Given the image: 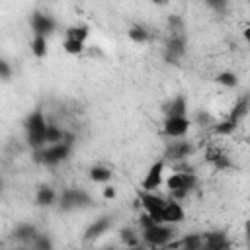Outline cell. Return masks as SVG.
<instances>
[{
	"instance_id": "cell-15",
	"label": "cell",
	"mask_w": 250,
	"mask_h": 250,
	"mask_svg": "<svg viewBox=\"0 0 250 250\" xmlns=\"http://www.w3.org/2000/svg\"><path fill=\"white\" fill-rule=\"evenodd\" d=\"M55 199H57V193H55V189L49 188V186H41V188L37 189V193H35V203L41 205V207L53 205Z\"/></svg>"
},
{
	"instance_id": "cell-10",
	"label": "cell",
	"mask_w": 250,
	"mask_h": 250,
	"mask_svg": "<svg viewBox=\"0 0 250 250\" xmlns=\"http://www.w3.org/2000/svg\"><path fill=\"white\" fill-rule=\"evenodd\" d=\"M186 217L184 213V207L180 205V201H166L164 207H162V213H160V219H162V225H178L182 223Z\"/></svg>"
},
{
	"instance_id": "cell-22",
	"label": "cell",
	"mask_w": 250,
	"mask_h": 250,
	"mask_svg": "<svg viewBox=\"0 0 250 250\" xmlns=\"http://www.w3.org/2000/svg\"><path fill=\"white\" fill-rule=\"evenodd\" d=\"M64 141V131H61L57 125H49L47 127V137H45V145H57Z\"/></svg>"
},
{
	"instance_id": "cell-18",
	"label": "cell",
	"mask_w": 250,
	"mask_h": 250,
	"mask_svg": "<svg viewBox=\"0 0 250 250\" xmlns=\"http://www.w3.org/2000/svg\"><path fill=\"white\" fill-rule=\"evenodd\" d=\"M47 49H49V43H47V37L43 35H33L31 39V53L35 59H43L47 55Z\"/></svg>"
},
{
	"instance_id": "cell-8",
	"label": "cell",
	"mask_w": 250,
	"mask_h": 250,
	"mask_svg": "<svg viewBox=\"0 0 250 250\" xmlns=\"http://www.w3.org/2000/svg\"><path fill=\"white\" fill-rule=\"evenodd\" d=\"M201 250H232L229 236L221 230L201 234Z\"/></svg>"
},
{
	"instance_id": "cell-14",
	"label": "cell",
	"mask_w": 250,
	"mask_h": 250,
	"mask_svg": "<svg viewBox=\"0 0 250 250\" xmlns=\"http://www.w3.org/2000/svg\"><path fill=\"white\" fill-rule=\"evenodd\" d=\"M164 111H166V117H186V111H188L186 98L184 96H176L170 104H166Z\"/></svg>"
},
{
	"instance_id": "cell-19",
	"label": "cell",
	"mask_w": 250,
	"mask_h": 250,
	"mask_svg": "<svg viewBox=\"0 0 250 250\" xmlns=\"http://www.w3.org/2000/svg\"><path fill=\"white\" fill-rule=\"evenodd\" d=\"M246 113H248V98H240V100L234 104V107H232L229 119L234 121V123H238V119H242Z\"/></svg>"
},
{
	"instance_id": "cell-29",
	"label": "cell",
	"mask_w": 250,
	"mask_h": 250,
	"mask_svg": "<svg viewBox=\"0 0 250 250\" xmlns=\"http://www.w3.org/2000/svg\"><path fill=\"white\" fill-rule=\"evenodd\" d=\"M102 195H104V199H115L117 191H115V188H113V186H105V188H104V191H102Z\"/></svg>"
},
{
	"instance_id": "cell-13",
	"label": "cell",
	"mask_w": 250,
	"mask_h": 250,
	"mask_svg": "<svg viewBox=\"0 0 250 250\" xmlns=\"http://www.w3.org/2000/svg\"><path fill=\"white\" fill-rule=\"evenodd\" d=\"M111 227V221H109V217H100L98 221H94L88 229H86V232H84V238L86 240H92V238H98V236H102L107 229Z\"/></svg>"
},
{
	"instance_id": "cell-6",
	"label": "cell",
	"mask_w": 250,
	"mask_h": 250,
	"mask_svg": "<svg viewBox=\"0 0 250 250\" xmlns=\"http://www.w3.org/2000/svg\"><path fill=\"white\" fill-rule=\"evenodd\" d=\"M92 199L90 195L84 191V189H78V188H68L61 193V209L64 211H70V209H78V207H86L90 205Z\"/></svg>"
},
{
	"instance_id": "cell-2",
	"label": "cell",
	"mask_w": 250,
	"mask_h": 250,
	"mask_svg": "<svg viewBox=\"0 0 250 250\" xmlns=\"http://www.w3.org/2000/svg\"><path fill=\"white\" fill-rule=\"evenodd\" d=\"M47 127L49 123L45 121V115L41 109H35L33 113H29V117L25 119V131H27V143L33 148H43L45 146V137H47Z\"/></svg>"
},
{
	"instance_id": "cell-17",
	"label": "cell",
	"mask_w": 250,
	"mask_h": 250,
	"mask_svg": "<svg viewBox=\"0 0 250 250\" xmlns=\"http://www.w3.org/2000/svg\"><path fill=\"white\" fill-rule=\"evenodd\" d=\"M14 236L21 242H31L35 236H37V229L29 223H23V225H18L16 230H14Z\"/></svg>"
},
{
	"instance_id": "cell-20",
	"label": "cell",
	"mask_w": 250,
	"mask_h": 250,
	"mask_svg": "<svg viewBox=\"0 0 250 250\" xmlns=\"http://www.w3.org/2000/svg\"><path fill=\"white\" fill-rule=\"evenodd\" d=\"M127 35H129V39H131L133 43H146V41H148V31H146L143 25H133V27H129Z\"/></svg>"
},
{
	"instance_id": "cell-3",
	"label": "cell",
	"mask_w": 250,
	"mask_h": 250,
	"mask_svg": "<svg viewBox=\"0 0 250 250\" xmlns=\"http://www.w3.org/2000/svg\"><path fill=\"white\" fill-rule=\"evenodd\" d=\"M68 154H70V145L57 143V145H47V146L39 148L37 150V160L47 164V166H55V164L66 160Z\"/></svg>"
},
{
	"instance_id": "cell-7",
	"label": "cell",
	"mask_w": 250,
	"mask_h": 250,
	"mask_svg": "<svg viewBox=\"0 0 250 250\" xmlns=\"http://www.w3.org/2000/svg\"><path fill=\"white\" fill-rule=\"evenodd\" d=\"M164 166H166L164 160H156L150 164V168L146 170V174L141 182L143 191H156L164 184Z\"/></svg>"
},
{
	"instance_id": "cell-26",
	"label": "cell",
	"mask_w": 250,
	"mask_h": 250,
	"mask_svg": "<svg viewBox=\"0 0 250 250\" xmlns=\"http://www.w3.org/2000/svg\"><path fill=\"white\" fill-rule=\"evenodd\" d=\"M217 82H219V84H223V86H227V88H234V86L238 84V78H236V74H234V72L225 70V72H219Z\"/></svg>"
},
{
	"instance_id": "cell-1",
	"label": "cell",
	"mask_w": 250,
	"mask_h": 250,
	"mask_svg": "<svg viewBox=\"0 0 250 250\" xmlns=\"http://www.w3.org/2000/svg\"><path fill=\"white\" fill-rule=\"evenodd\" d=\"M170 195H172V201H180L184 197H188V193L195 188L197 184V176L191 172V170H180V172H174L170 174L166 180H164Z\"/></svg>"
},
{
	"instance_id": "cell-21",
	"label": "cell",
	"mask_w": 250,
	"mask_h": 250,
	"mask_svg": "<svg viewBox=\"0 0 250 250\" xmlns=\"http://www.w3.org/2000/svg\"><path fill=\"white\" fill-rule=\"evenodd\" d=\"M90 178H92L94 182L105 184V182H109V180H111V170H109V168H105V166H94V168L90 170Z\"/></svg>"
},
{
	"instance_id": "cell-9",
	"label": "cell",
	"mask_w": 250,
	"mask_h": 250,
	"mask_svg": "<svg viewBox=\"0 0 250 250\" xmlns=\"http://www.w3.org/2000/svg\"><path fill=\"white\" fill-rule=\"evenodd\" d=\"M189 119L188 117H166L164 121V135L170 139H180L189 131Z\"/></svg>"
},
{
	"instance_id": "cell-16",
	"label": "cell",
	"mask_w": 250,
	"mask_h": 250,
	"mask_svg": "<svg viewBox=\"0 0 250 250\" xmlns=\"http://www.w3.org/2000/svg\"><path fill=\"white\" fill-rule=\"evenodd\" d=\"M88 35H90L88 25H72L64 31V39H72V41H78V43H86Z\"/></svg>"
},
{
	"instance_id": "cell-4",
	"label": "cell",
	"mask_w": 250,
	"mask_h": 250,
	"mask_svg": "<svg viewBox=\"0 0 250 250\" xmlns=\"http://www.w3.org/2000/svg\"><path fill=\"white\" fill-rule=\"evenodd\" d=\"M172 238H174V229L170 225H154V227L143 230V240L156 248L170 244Z\"/></svg>"
},
{
	"instance_id": "cell-32",
	"label": "cell",
	"mask_w": 250,
	"mask_h": 250,
	"mask_svg": "<svg viewBox=\"0 0 250 250\" xmlns=\"http://www.w3.org/2000/svg\"><path fill=\"white\" fill-rule=\"evenodd\" d=\"M0 188H2V178H0Z\"/></svg>"
},
{
	"instance_id": "cell-30",
	"label": "cell",
	"mask_w": 250,
	"mask_h": 250,
	"mask_svg": "<svg viewBox=\"0 0 250 250\" xmlns=\"http://www.w3.org/2000/svg\"><path fill=\"white\" fill-rule=\"evenodd\" d=\"M8 76H10V66L4 61H0V78H8Z\"/></svg>"
},
{
	"instance_id": "cell-23",
	"label": "cell",
	"mask_w": 250,
	"mask_h": 250,
	"mask_svg": "<svg viewBox=\"0 0 250 250\" xmlns=\"http://www.w3.org/2000/svg\"><path fill=\"white\" fill-rule=\"evenodd\" d=\"M236 125H238V123H234V121H230V119H225V121L217 123V125L213 127V131H215V135L225 137V135H232L234 129H236Z\"/></svg>"
},
{
	"instance_id": "cell-28",
	"label": "cell",
	"mask_w": 250,
	"mask_h": 250,
	"mask_svg": "<svg viewBox=\"0 0 250 250\" xmlns=\"http://www.w3.org/2000/svg\"><path fill=\"white\" fill-rule=\"evenodd\" d=\"M121 238H123V242H125L129 248H131V246L141 244V242H139V236H135L131 230H123V232H121Z\"/></svg>"
},
{
	"instance_id": "cell-11",
	"label": "cell",
	"mask_w": 250,
	"mask_h": 250,
	"mask_svg": "<svg viewBox=\"0 0 250 250\" xmlns=\"http://www.w3.org/2000/svg\"><path fill=\"white\" fill-rule=\"evenodd\" d=\"M31 27H33V33H35V35L47 37V35L55 29V20H53L51 16H47V14L35 12V14L31 16Z\"/></svg>"
},
{
	"instance_id": "cell-24",
	"label": "cell",
	"mask_w": 250,
	"mask_h": 250,
	"mask_svg": "<svg viewBox=\"0 0 250 250\" xmlns=\"http://www.w3.org/2000/svg\"><path fill=\"white\" fill-rule=\"evenodd\" d=\"M31 248L33 250H53V240L47 234H37L31 240Z\"/></svg>"
},
{
	"instance_id": "cell-27",
	"label": "cell",
	"mask_w": 250,
	"mask_h": 250,
	"mask_svg": "<svg viewBox=\"0 0 250 250\" xmlns=\"http://www.w3.org/2000/svg\"><path fill=\"white\" fill-rule=\"evenodd\" d=\"M62 49L68 55H80L84 51V43H78V41H72V39H64L62 41Z\"/></svg>"
},
{
	"instance_id": "cell-5",
	"label": "cell",
	"mask_w": 250,
	"mask_h": 250,
	"mask_svg": "<svg viewBox=\"0 0 250 250\" xmlns=\"http://www.w3.org/2000/svg\"><path fill=\"white\" fill-rule=\"evenodd\" d=\"M139 199H141V205H143L145 213H146L156 225H162L160 213H162V207H164L166 199L160 197V195H156L154 191H141V193H139Z\"/></svg>"
},
{
	"instance_id": "cell-25",
	"label": "cell",
	"mask_w": 250,
	"mask_h": 250,
	"mask_svg": "<svg viewBox=\"0 0 250 250\" xmlns=\"http://www.w3.org/2000/svg\"><path fill=\"white\" fill-rule=\"evenodd\" d=\"M182 53H184V37L172 35V39L168 41V55L176 57V55H182Z\"/></svg>"
},
{
	"instance_id": "cell-31",
	"label": "cell",
	"mask_w": 250,
	"mask_h": 250,
	"mask_svg": "<svg viewBox=\"0 0 250 250\" xmlns=\"http://www.w3.org/2000/svg\"><path fill=\"white\" fill-rule=\"evenodd\" d=\"M127 250H145L141 244H137V246H131V248H127Z\"/></svg>"
},
{
	"instance_id": "cell-12",
	"label": "cell",
	"mask_w": 250,
	"mask_h": 250,
	"mask_svg": "<svg viewBox=\"0 0 250 250\" xmlns=\"http://www.w3.org/2000/svg\"><path fill=\"white\" fill-rule=\"evenodd\" d=\"M191 145L188 141H172V145H168L166 148V158L170 160H186L191 154Z\"/></svg>"
}]
</instances>
